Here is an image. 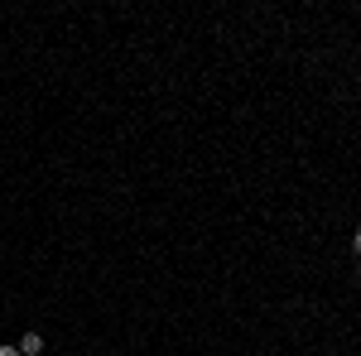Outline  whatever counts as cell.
Listing matches in <instances>:
<instances>
[{"label": "cell", "mask_w": 361, "mask_h": 356, "mask_svg": "<svg viewBox=\"0 0 361 356\" xmlns=\"http://www.w3.org/2000/svg\"><path fill=\"white\" fill-rule=\"evenodd\" d=\"M0 356H20V347H0Z\"/></svg>", "instance_id": "3957f363"}, {"label": "cell", "mask_w": 361, "mask_h": 356, "mask_svg": "<svg viewBox=\"0 0 361 356\" xmlns=\"http://www.w3.org/2000/svg\"><path fill=\"white\" fill-rule=\"evenodd\" d=\"M357 279H361V265H357Z\"/></svg>", "instance_id": "277c9868"}, {"label": "cell", "mask_w": 361, "mask_h": 356, "mask_svg": "<svg viewBox=\"0 0 361 356\" xmlns=\"http://www.w3.org/2000/svg\"><path fill=\"white\" fill-rule=\"evenodd\" d=\"M15 347H20V356H39V352H44V337H39V332H25Z\"/></svg>", "instance_id": "6da1fadb"}, {"label": "cell", "mask_w": 361, "mask_h": 356, "mask_svg": "<svg viewBox=\"0 0 361 356\" xmlns=\"http://www.w3.org/2000/svg\"><path fill=\"white\" fill-rule=\"evenodd\" d=\"M352 250H357V255H361V226H357V236H352Z\"/></svg>", "instance_id": "7a4b0ae2"}]
</instances>
